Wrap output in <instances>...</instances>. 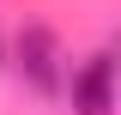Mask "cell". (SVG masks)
I'll list each match as a JSON object with an SVG mask.
<instances>
[{
  "label": "cell",
  "instance_id": "7a4b0ae2",
  "mask_svg": "<svg viewBox=\"0 0 121 115\" xmlns=\"http://www.w3.org/2000/svg\"><path fill=\"white\" fill-rule=\"evenodd\" d=\"M67 103L73 115H115V49H97L67 67Z\"/></svg>",
  "mask_w": 121,
  "mask_h": 115
},
{
  "label": "cell",
  "instance_id": "6da1fadb",
  "mask_svg": "<svg viewBox=\"0 0 121 115\" xmlns=\"http://www.w3.org/2000/svg\"><path fill=\"white\" fill-rule=\"evenodd\" d=\"M18 79H24L30 91H43V97H55L60 85H67V67H73V61L60 55V36L48 24H24L18 30Z\"/></svg>",
  "mask_w": 121,
  "mask_h": 115
}]
</instances>
